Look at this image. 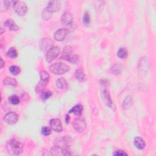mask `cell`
Instances as JSON below:
<instances>
[{
	"mask_svg": "<svg viewBox=\"0 0 156 156\" xmlns=\"http://www.w3.org/2000/svg\"><path fill=\"white\" fill-rule=\"evenodd\" d=\"M1 68H3V67H4V62L3 60L2 59V58H1Z\"/></svg>",
	"mask_w": 156,
	"mask_h": 156,
	"instance_id": "cell-34",
	"label": "cell"
},
{
	"mask_svg": "<svg viewBox=\"0 0 156 156\" xmlns=\"http://www.w3.org/2000/svg\"><path fill=\"white\" fill-rule=\"evenodd\" d=\"M60 50L58 46L51 47L46 53V60L48 63H51L55 60L60 54Z\"/></svg>",
	"mask_w": 156,
	"mask_h": 156,
	"instance_id": "cell-4",
	"label": "cell"
},
{
	"mask_svg": "<svg viewBox=\"0 0 156 156\" xmlns=\"http://www.w3.org/2000/svg\"><path fill=\"white\" fill-rule=\"evenodd\" d=\"M73 21V17L70 12H65L61 17V23L63 25H70Z\"/></svg>",
	"mask_w": 156,
	"mask_h": 156,
	"instance_id": "cell-11",
	"label": "cell"
},
{
	"mask_svg": "<svg viewBox=\"0 0 156 156\" xmlns=\"http://www.w3.org/2000/svg\"><path fill=\"white\" fill-rule=\"evenodd\" d=\"M134 145L135 147L138 149H143L146 146L145 140L140 137H136L135 138Z\"/></svg>",
	"mask_w": 156,
	"mask_h": 156,
	"instance_id": "cell-14",
	"label": "cell"
},
{
	"mask_svg": "<svg viewBox=\"0 0 156 156\" xmlns=\"http://www.w3.org/2000/svg\"><path fill=\"white\" fill-rule=\"evenodd\" d=\"M51 155H70L71 153L66 148H63L58 146H55L51 150Z\"/></svg>",
	"mask_w": 156,
	"mask_h": 156,
	"instance_id": "cell-7",
	"label": "cell"
},
{
	"mask_svg": "<svg viewBox=\"0 0 156 156\" xmlns=\"http://www.w3.org/2000/svg\"><path fill=\"white\" fill-rule=\"evenodd\" d=\"M40 82L47 85L49 82V74L46 71L42 70L40 73Z\"/></svg>",
	"mask_w": 156,
	"mask_h": 156,
	"instance_id": "cell-19",
	"label": "cell"
},
{
	"mask_svg": "<svg viewBox=\"0 0 156 156\" xmlns=\"http://www.w3.org/2000/svg\"><path fill=\"white\" fill-rule=\"evenodd\" d=\"M73 55L74 54H73L72 48L70 46H67L66 47H65V48L63 50L62 58L69 62Z\"/></svg>",
	"mask_w": 156,
	"mask_h": 156,
	"instance_id": "cell-12",
	"label": "cell"
},
{
	"mask_svg": "<svg viewBox=\"0 0 156 156\" xmlns=\"http://www.w3.org/2000/svg\"><path fill=\"white\" fill-rule=\"evenodd\" d=\"M50 126L51 129L54 130L56 132H60L62 131V126L61 121L59 119L54 118L51 120L50 122Z\"/></svg>",
	"mask_w": 156,
	"mask_h": 156,
	"instance_id": "cell-10",
	"label": "cell"
},
{
	"mask_svg": "<svg viewBox=\"0 0 156 156\" xmlns=\"http://www.w3.org/2000/svg\"><path fill=\"white\" fill-rule=\"evenodd\" d=\"M103 96H104V100L106 105L108 106L110 108H113V103L110 98V93L107 90H104L103 92Z\"/></svg>",
	"mask_w": 156,
	"mask_h": 156,
	"instance_id": "cell-17",
	"label": "cell"
},
{
	"mask_svg": "<svg viewBox=\"0 0 156 156\" xmlns=\"http://www.w3.org/2000/svg\"><path fill=\"white\" fill-rule=\"evenodd\" d=\"M73 126L74 129L78 132H83L87 127V124L85 120L80 118H77L74 120Z\"/></svg>",
	"mask_w": 156,
	"mask_h": 156,
	"instance_id": "cell-5",
	"label": "cell"
},
{
	"mask_svg": "<svg viewBox=\"0 0 156 156\" xmlns=\"http://www.w3.org/2000/svg\"><path fill=\"white\" fill-rule=\"evenodd\" d=\"M3 84L6 85H11L15 87L17 85V81L14 78L11 77H6L3 80Z\"/></svg>",
	"mask_w": 156,
	"mask_h": 156,
	"instance_id": "cell-20",
	"label": "cell"
},
{
	"mask_svg": "<svg viewBox=\"0 0 156 156\" xmlns=\"http://www.w3.org/2000/svg\"><path fill=\"white\" fill-rule=\"evenodd\" d=\"M118 57L121 59H125L127 57L128 51L126 48H121L118 49V53H117Z\"/></svg>",
	"mask_w": 156,
	"mask_h": 156,
	"instance_id": "cell-25",
	"label": "cell"
},
{
	"mask_svg": "<svg viewBox=\"0 0 156 156\" xmlns=\"http://www.w3.org/2000/svg\"><path fill=\"white\" fill-rule=\"evenodd\" d=\"M14 10L17 14L20 16H24L28 12V7L23 1H15L13 4Z\"/></svg>",
	"mask_w": 156,
	"mask_h": 156,
	"instance_id": "cell-3",
	"label": "cell"
},
{
	"mask_svg": "<svg viewBox=\"0 0 156 156\" xmlns=\"http://www.w3.org/2000/svg\"><path fill=\"white\" fill-rule=\"evenodd\" d=\"M113 155H118V156H121V155H127V154L123 150H118V151H116L115 152H114Z\"/></svg>",
	"mask_w": 156,
	"mask_h": 156,
	"instance_id": "cell-32",
	"label": "cell"
},
{
	"mask_svg": "<svg viewBox=\"0 0 156 156\" xmlns=\"http://www.w3.org/2000/svg\"><path fill=\"white\" fill-rule=\"evenodd\" d=\"M52 95V92L50 91H48V92H42L41 95V99L42 101H46L48 98H49Z\"/></svg>",
	"mask_w": 156,
	"mask_h": 156,
	"instance_id": "cell-31",
	"label": "cell"
},
{
	"mask_svg": "<svg viewBox=\"0 0 156 156\" xmlns=\"http://www.w3.org/2000/svg\"><path fill=\"white\" fill-rule=\"evenodd\" d=\"M82 112H83V106L81 104L76 105L70 110V113H73L76 115H81Z\"/></svg>",
	"mask_w": 156,
	"mask_h": 156,
	"instance_id": "cell-21",
	"label": "cell"
},
{
	"mask_svg": "<svg viewBox=\"0 0 156 156\" xmlns=\"http://www.w3.org/2000/svg\"><path fill=\"white\" fill-rule=\"evenodd\" d=\"M42 134L45 136H48L51 134V129L48 126H44L41 130Z\"/></svg>",
	"mask_w": 156,
	"mask_h": 156,
	"instance_id": "cell-29",
	"label": "cell"
},
{
	"mask_svg": "<svg viewBox=\"0 0 156 156\" xmlns=\"http://www.w3.org/2000/svg\"><path fill=\"white\" fill-rule=\"evenodd\" d=\"M18 120V115L14 112H10L7 113L4 116V121L9 125L15 124L17 123Z\"/></svg>",
	"mask_w": 156,
	"mask_h": 156,
	"instance_id": "cell-6",
	"label": "cell"
},
{
	"mask_svg": "<svg viewBox=\"0 0 156 156\" xmlns=\"http://www.w3.org/2000/svg\"><path fill=\"white\" fill-rule=\"evenodd\" d=\"M52 15H53V13H52L47 7L43 9L42 14V17L43 20H49L51 18Z\"/></svg>",
	"mask_w": 156,
	"mask_h": 156,
	"instance_id": "cell-23",
	"label": "cell"
},
{
	"mask_svg": "<svg viewBox=\"0 0 156 156\" xmlns=\"http://www.w3.org/2000/svg\"><path fill=\"white\" fill-rule=\"evenodd\" d=\"M7 55L11 59H15L18 56L17 51L15 48H10L7 51Z\"/></svg>",
	"mask_w": 156,
	"mask_h": 156,
	"instance_id": "cell-26",
	"label": "cell"
},
{
	"mask_svg": "<svg viewBox=\"0 0 156 156\" xmlns=\"http://www.w3.org/2000/svg\"><path fill=\"white\" fill-rule=\"evenodd\" d=\"M56 86L57 87V88L62 90H65L68 88V84L67 81L63 77L59 78V79L57 80Z\"/></svg>",
	"mask_w": 156,
	"mask_h": 156,
	"instance_id": "cell-18",
	"label": "cell"
},
{
	"mask_svg": "<svg viewBox=\"0 0 156 156\" xmlns=\"http://www.w3.org/2000/svg\"><path fill=\"white\" fill-rule=\"evenodd\" d=\"M69 121H70V116L67 115V116H66V123H69Z\"/></svg>",
	"mask_w": 156,
	"mask_h": 156,
	"instance_id": "cell-33",
	"label": "cell"
},
{
	"mask_svg": "<svg viewBox=\"0 0 156 156\" xmlns=\"http://www.w3.org/2000/svg\"><path fill=\"white\" fill-rule=\"evenodd\" d=\"M68 33V30L65 28L59 29L55 32L54 34V38L56 41L58 42L63 41L65 38L66 37Z\"/></svg>",
	"mask_w": 156,
	"mask_h": 156,
	"instance_id": "cell-8",
	"label": "cell"
},
{
	"mask_svg": "<svg viewBox=\"0 0 156 156\" xmlns=\"http://www.w3.org/2000/svg\"><path fill=\"white\" fill-rule=\"evenodd\" d=\"M132 104V99L131 98V96H127L123 102V108L124 109H129V108H131Z\"/></svg>",
	"mask_w": 156,
	"mask_h": 156,
	"instance_id": "cell-24",
	"label": "cell"
},
{
	"mask_svg": "<svg viewBox=\"0 0 156 156\" xmlns=\"http://www.w3.org/2000/svg\"><path fill=\"white\" fill-rule=\"evenodd\" d=\"M4 26L8 28L10 31H17L18 30V26H17L16 24L14 23V21L11 19L7 20L4 22Z\"/></svg>",
	"mask_w": 156,
	"mask_h": 156,
	"instance_id": "cell-16",
	"label": "cell"
},
{
	"mask_svg": "<svg viewBox=\"0 0 156 156\" xmlns=\"http://www.w3.org/2000/svg\"><path fill=\"white\" fill-rule=\"evenodd\" d=\"M6 149L9 154L19 155L23 152V146L21 143L17 139L12 138L7 142Z\"/></svg>",
	"mask_w": 156,
	"mask_h": 156,
	"instance_id": "cell-1",
	"label": "cell"
},
{
	"mask_svg": "<svg viewBox=\"0 0 156 156\" xmlns=\"http://www.w3.org/2000/svg\"><path fill=\"white\" fill-rule=\"evenodd\" d=\"M9 102L13 105H17L20 103V98L17 95L10 96L9 99Z\"/></svg>",
	"mask_w": 156,
	"mask_h": 156,
	"instance_id": "cell-27",
	"label": "cell"
},
{
	"mask_svg": "<svg viewBox=\"0 0 156 156\" xmlns=\"http://www.w3.org/2000/svg\"><path fill=\"white\" fill-rule=\"evenodd\" d=\"M9 71L13 75H17L20 73V68L17 65H12L9 67Z\"/></svg>",
	"mask_w": 156,
	"mask_h": 156,
	"instance_id": "cell-28",
	"label": "cell"
},
{
	"mask_svg": "<svg viewBox=\"0 0 156 156\" xmlns=\"http://www.w3.org/2000/svg\"><path fill=\"white\" fill-rule=\"evenodd\" d=\"M53 42L49 38H42V40L40 42V48L42 51H48L52 46Z\"/></svg>",
	"mask_w": 156,
	"mask_h": 156,
	"instance_id": "cell-13",
	"label": "cell"
},
{
	"mask_svg": "<svg viewBox=\"0 0 156 156\" xmlns=\"http://www.w3.org/2000/svg\"><path fill=\"white\" fill-rule=\"evenodd\" d=\"M61 7V4L60 1H57V0H52V1H49L47 8L52 12H56L59 11Z\"/></svg>",
	"mask_w": 156,
	"mask_h": 156,
	"instance_id": "cell-9",
	"label": "cell"
},
{
	"mask_svg": "<svg viewBox=\"0 0 156 156\" xmlns=\"http://www.w3.org/2000/svg\"><path fill=\"white\" fill-rule=\"evenodd\" d=\"M83 22L85 25H89L90 23V16L88 12H85L83 17Z\"/></svg>",
	"mask_w": 156,
	"mask_h": 156,
	"instance_id": "cell-30",
	"label": "cell"
},
{
	"mask_svg": "<svg viewBox=\"0 0 156 156\" xmlns=\"http://www.w3.org/2000/svg\"><path fill=\"white\" fill-rule=\"evenodd\" d=\"M123 70V67L120 63H116L112 67L111 71L115 74H120Z\"/></svg>",
	"mask_w": 156,
	"mask_h": 156,
	"instance_id": "cell-22",
	"label": "cell"
},
{
	"mask_svg": "<svg viewBox=\"0 0 156 156\" xmlns=\"http://www.w3.org/2000/svg\"><path fill=\"white\" fill-rule=\"evenodd\" d=\"M49 71L54 74H62L68 72L70 70V67L67 65L62 62H56L52 64L49 68Z\"/></svg>",
	"mask_w": 156,
	"mask_h": 156,
	"instance_id": "cell-2",
	"label": "cell"
},
{
	"mask_svg": "<svg viewBox=\"0 0 156 156\" xmlns=\"http://www.w3.org/2000/svg\"><path fill=\"white\" fill-rule=\"evenodd\" d=\"M74 76L76 80L79 82H84L86 80V76L84 72L81 69H78L75 71Z\"/></svg>",
	"mask_w": 156,
	"mask_h": 156,
	"instance_id": "cell-15",
	"label": "cell"
}]
</instances>
